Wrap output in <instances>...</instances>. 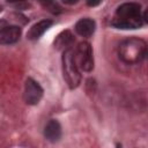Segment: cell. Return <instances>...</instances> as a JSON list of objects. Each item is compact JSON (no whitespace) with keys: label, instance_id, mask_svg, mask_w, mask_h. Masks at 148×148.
Returning a JSON list of instances; mask_svg holds the SVG:
<instances>
[{"label":"cell","instance_id":"1","mask_svg":"<svg viewBox=\"0 0 148 148\" xmlns=\"http://www.w3.org/2000/svg\"><path fill=\"white\" fill-rule=\"evenodd\" d=\"M141 7L135 2H126L120 5L111 21L117 29H136L142 25Z\"/></svg>","mask_w":148,"mask_h":148},{"label":"cell","instance_id":"2","mask_svg":"<svg viewBox=\"0 0 148 148\" xmlns=\"http://www.w3.org/2000/svg\"><path fill=\"white\" fill-rule=\"evenodd\" d=\"M147 53V44L145 40L131 37L123 40L118 47L119 58L126 64H138L140 62Z\"/></svg>","mask_w":148,"mask_h":148},{"label":"cell","instance_id":"3","mask_svg":"<svg viewBox=\"0 0 148 148\" xmlns=\"http://www.w3.org/2000/svg\"><path fill=\"white\" fill-rule=\"evenodd\" d=\"M61 61H62V74L66 83L71 89L76 88L81 82V74L79 72V66L75 61V54L72 49L64 51Z\"/></svg>","mask_w":148,"mask_h":148},{"label":"cell","instance_id":"4","mask_svg":"<svg viewBox=\"0 0 148 148\" xmlns=\"http://www.w3.org/2000/svg\"><path fill=\"white\" fill-rule=\"evenodd\" d=\"M75 61L80 69L84 72H91L94 68V58L92 50L89 43L82 42L79 44L75 54Z\"/></svg>","mask_w":148,"mask_h":148},{"label":"cell","instance_id":"5","mask_svg":"<svg viewBox=\"0 0 148 148\" xmlns=\"http://www.w3.org/2000/svg\"><path fill=\"white\" fill-rule=\"evenodd\" d=\"M23 97H24L25 103L29 104V105H36V104H38L39 101H40V98L43 97V89L39 86V83L29 77L25 81Z\"/></svg>","mask_w":148,"mask_h":148},{"label":"cell","instance_id":"6","mask_svg":"<svg viewBox=\"0 0 148 148\" xmlns=\"http://www.w3.org/2000/svg\"><path fill=\"white\" fill-rule=\"evenodd\" d=\"M21 28L17 25L2 27L0 31V43L1 44H13L20 39Z\"/></svg>","mask_w":148,"mask_h":148},{"label":"cell","instance_id":"7","mask_svg":"<svg viewBox=\"0 0 148 148\" xmlns=\"http://www.w3.org/2000/svg\"><path fill=\"white\" fill-rule=\"evenodd\" d=\"M96 23L91 18H81L75 24V31L82 37H90L95 32Z\"/></svg>","mask_w":148,"mask_h":148},{"label":"cell","instance_id":"8","mask_svg":"<svg viewBox=\"0 0 148 148\" xmlns=\"http://www.w3.org/2000/svg\"><path fill=\"white\" fill-rule=\"evenodd\" d=\"M44 135L51 142L58 141L61 136V126H60V124L57 120L51 119L44 128Z\"/></svg>","mask_w":148,"mask_h":148},{"label":"cell","instance_id":"9","mask_svg":"<svg viewBox=\"0 0 148 148\" xmlns=\"http://www.w3.org/2000/svg\"><path fill=\"white\" fill-rule=\"evenodd\" d=\"M51 25H52V21H50V20H42V21L37 22L36 24H34L30 28V30L27 34V37L29 39H38Z\"/></svg>","mask_w":148,"mask_h":148},{"label":"cell","instance_id":"10","mask_svg":"<svg viewBox=\"0 0 148 148\" xmlns=\"http://www.w3.org/2000/svg\"><path fill=\"white\" fill-rule=\"evenodd\" d=\"M74 40V37L73 35L66 30V31H62L61 34H59L54 40V47L58 49V50H68L69 49V45L73 43Z\"/></svg>","mask_w":148,"mask_h":148},{"label":"cell","instance_id":"11","mask_svg":"<svg viewBox=\"0 0 148 148\" xmlns=\"http://www.w3.org/2000/svg\"><path fill=\"white\" fill-rule=\"evenodd\" d=\"M40 3L45 9H47L49 12H51L53 14L60 12V7L58 6V3L54 0H40Z\"/></svg>","mask_w":148,"mask_h":148},{"label":"cell","instance_id":"12","mask_svg":"<svg viewBox=\"0 0 148 148\" xmlns=\"http://www.w3.org/2000/svg\"><path fill=\"white\" fill-rule=\"evenodd\" d=\"M101 2H102V0H87V5H88V6H90V7L98 6Z\"/></svg>","mask_w":148,"mask_h":148},{"label":"cell","instance_id":"13","mask_svg":"<svg viewBox=\"0 0 148 148\" xmlns=\"http://www.w3.org/2000/svg\"><path fill=\"white\" fill-rule=\"evenodd\" d=\"M79 0H62V2L64 3H66V5H74V3H76Z\"/></svg>","mask_w":148,"mask_h":148},{"label":"cell","instance_id":"14","mask_svg":"<svg viewBox=\"0 0 148 148\" xmlns=\"http://www.w3.org/2000/svg\"><path fill=\"white\" fill-rule=\"evenodd\" d=\"M143 20H145V22H147L148 23V8L146 9V12L143 13V17H142Z\"/></svg>","mask_w":148,"mask_h":148},{"label":"cell","instance_id":"15","mask_svg":"<svg viewBox=\"0 0 148 148\" xmlns=\"http://www.w3.org/2000/svg\"><path fill=\"white\" fill-rule=\"evenodd\" d=\"M7 2L9 3H15V2H22V1H25V0H6Z\"/></svg>","mask_w":148,"mask_h":148}]
</instances>
